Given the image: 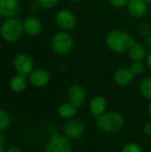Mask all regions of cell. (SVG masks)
<instances>
[{"label":"cell","mask_w":151,"mask_h":152,"mask_svg":"<svg viewBox=\"0 0 151 152\" xmlns=\"http://www.w3.org/2000/svg\"><path fill=\"white\" fill-rule=\"evenodd\" d=\"M105 42L106 45L111 52L123 53L129 50L135 40L128 32L122 29H114L107 34Z\"/></svg>","instance_id":"obj_1"},{"label":"cell","mask_w":151,"mask_h":152,"mask_svg":"<svg viewBox=\"0 0 151 152\" xmlns=\"http://www.w3.org/2000/svg\"><path fill=\"white\" fill-rule=\"evenodd\" d=\"M124 125V118L117 112L109 111L96 118V126L101 131L108 134L118 133L120 130H122Z\"/></svg>","instance_id":"obj_2"},{"label":"cell","mask_w":151,"mask_h":152,"mask_svg":"<svg viewBox=\"0 0 151 152\" xmlns=\"http://www.w3.org/2000/svg\"><path fill=\"white\" fill-rule=\"evenodd\" d=\"M23 32L24 29L22 21L15 17L6 19L2 23L0 28V35L2 38L10 44L20 40Z\"/></svg>","instance_id":"obj_3"},{"label":"cell","mask_w":151,"mask_h":152,"mask_svg":"<svg viewBox=\"0 0 151 152\" xmlns=\"http://www.w3.org/2000/svg\"><path fill=\"white\" fill-rule=\"evenodd\" d=\"M74 46V38L69 31H60L54 34L51 39L52 50L59 55L69 53Z\"/></svg>","instance_id":"obj_4"},{"label":"cell","mask_w":151,"mask_h":152,"mask_svg":"<svg viewBox=\"0 0 151 152\" xmlns=\"http://www.w3.org/2000/svg\"><path fill=\"white\" fill-rule=\"evenodd\" d=\"M69 139L61 134H53L44 145V152H72Z\"/></svg>","instance_id":"obj_5"},{"label":"cell","mask_w":151,"mask_h":152,"mask_svg":"<svg viewBox=\"0 0 151 152\" xmlns=\"http://www.w3.org/2000/svg\"><path fill=\"white\" fill-rule=\"evenodd\" d=\"M57 27L62 31H70L77 25V18L74 12L69 9L58 11L54 18Z\"/></svg>","instance_id":"obj_6"},{"label":"cell","mask_w":151,"mask_h":152,"mask_svg":"<svg viewBox=\"0 0 151 152\" xmlns=\"http://www.w3.org/2000/svg\"><path fill=\"white\" fill-rule=\"evenodd\" d=\"M13 68L17 74L28 77L34 70V61L28 53H20L13 60Z\"/></svg>","instance_id":"obj_7"},{"label":"cell","mask_w":151,"mask_h":152,"mask_svg":"<svg viewBox=\"0 0 151 152\" xmlns=\"http://www.w3.org/2000/svg\"><path fill=\"white\" fill-rule=\"evenodd\" d=\"M85 132V123L79 119H70L64 126V134L69 140L81 138Z\"/></svg>","instance_id":"obj_8"},{"label":"cell","mask_w":151,"mask_h":152,"mask_svg":"<svg viewBox=\"0 0 151 152\" xmlns=\"http://www.w3.org/2000/svg\"><path fill=\"white\" fill-rule=\"evenodd\" d=\"M68 100L70 103L74 104L76 107L79 108L85 102L86 100V93L85 88L79 84L71 85L67 93Z\"/></svg>","instance_id":"obj_9"},{"label":"cell","mask_w":151,"mask_h":152,"mask_svg":"<svg viewBox=\"0 0 151 152\" xmlns=\"http://www.w3.org/2000/svg\"><path fill=\"white\" fill-rule=\"evenodd\" d=\"M28 80L34 87L41 88L48 85L51 80V75L44 69H36L28 76Z\"/></svg>","instance_id":"obj_10"},{"label":"cell","mask_w":151,"mask_h":152,"mask_svg":"<svg viewBox=\"0 0 151 152\" xmlns=\"http://www.w3.org/2000/svg\"><path fill=\"white\" fill-rule=\"evenodd\" d=\"M22 23L24 32L30 37H37L43 30L42 21L36 16H28Z\"/></svg>","instance_id":"obj_11"},{"label":"cell","mask_w":151,"mask_h":152,"mask_svg":"<svg viewBox=\"0 0 151 152\" xmlns=\"http://www.w3.org/2000/svg\"><path fill=\"white\" fill-rule=\"evenodd\" d=\"M20 8L19 0H0V16L5 19L15 17Z\"/></svg>","instance_id":"obj_12"},{"label":"cell","mask_w":151,"mask_h":152,"mask_svg":"<svg viewBox=\"0 0 151 152\" xmlns=\"http://www.w3.org/2000/svg\"><path fill=\"white\" fill-rule=\"evenodd\" d=\"M148 4L145 0H129L126 8L132 17L142 18L148 12Z\"/></svg>","instance_id":"obj_13"},{"label":"cell","mask_w":151,"mask_h":152,"mask_svg":"<svg viewBox=\"0 0 151 152\" xmlns=\"http://www.w3.org/2000/svg\"><path fill=\"white\" fill-rule=\"evenodd\" d=\"M135 75L131 70L130 68L122 67L117 69L114 73V80L115 82L121 86H127L133 83L134 80Z\"/></svg>","instance_id":"obj_14"},{"label":"cell","mask_w":151,"mask_h":152,"mask_svg":"<svg viewBox=\"0 0 151 152\" xmlns=\"http://www.w3.org/2000/svg\"><path fill=\"white\" fill-rule=\"evenodd\" d=\"M108 102L107 100L101 95H96L90 101L89 103V110L92 116L98 118L104 114L107 110Z\"/></svg>","instance_id":"obj_15"},{"label":"cell","mask_w":151,"mask_h":152,"mask_svg":"<svg viewBox=\"0 0 151 152\" xmlns=\"http://www.w3.org/2000/svg\"><path fill=\"white\" fill-rule=\"evenodd\" d=\"M128 55L133 61H142L146 56V50L141 42H134L128 50Z\"/></svg>","instance_id":"obj_16"},{"label":"cell","mask_w":151,"mask_h":152,"mask_svg":"<svg viewBox=\"0 0 151 152\" xmlns=\"http://www.w3.org/2000/svg\"><path fill=\"white\" fill-rule=\"evenodd\" d=\"M10 88L14 93H21L26 89L27 86V79L25 76L16 74L10 80Z\"/></svg>","instance_id":"obj_17"},{"label":"cell","mask_w":151,"mask_h":152,"mask_svg":"<svg viewBox=\"0 0 151 152\" xmlns=\"http://www.w3.org/2000/svg\"><path fill=\"white\" fill-rule=\"evenodd\" d=\"M77 112V107H76L74 104L69 102L62 103L58 108V114L61 118L64 119H70L72 118Z\"/></svg>","instance_id":"obj_18"},{"label":"cell","mask_w":151,"mask_h":152,"mask_svg":"<svg viewBox=\"0 0 151 152\" xmlns=\"http://www.w3.org/2000/svg\"><path fill=\"white\" fill-rule=\"evenodd\" d=\"M139 90L143 97L151 100V77H147L141 81Z\"/></svg>","instance_id":"obj_19"},{"label":"cell","mask_w":151,"mask_h":152,"mask_svg":"<svg viewBox=\"0 0 151 152\" xmlns=\"http://www.w3.org/2000/svg\"><path fill=\"white\" fill-rule=\"evenodd\" d=\"M10 124H11L10 114L6 110L0 109V132L7 129L10 126Z\"/></svg>","instance_id":"obj_20"},{"label":"cell","mask_w":151,"mask_h":152,"mask_svg":"<svg viewBox=\"0 0 151 152\" xmlns=\"http://www.w3.org/2000/svg\"><path fill=\"white\" fill-rule=\"evenodd\" d=\"M130 69L135 76L142 75L145 70V64L142 61H133Z\"/></svg>","instance_id":"obj_21"},{"label":"cell","mask_w":151,"mask_h":152,"mask_svg":"<svg viewBox=\"0 0 151 152\" xmlns=\"http://www.w3.org/2000/svg\"><path fill=\"white\" fill-rule=\"evenodd\" d=\"M59 1L60 0H36V3L43 9H52L58 4Z\"/></svg>","instance_id":"obj_22"},{"label":"cell","mask_w":151,"mask_h":152,"mask_svg":"<svg viewBox=\"0 0 151 152\" xmlns=\"http://www.w3.org/2000/svg\"><path fill=\"white\" fill-rule=\"evenodd\" d=\"M121 152H142V150L137 143L129 142L124 145Z\"/></svg>","instance_id":"obj_23"},{"label":"cell","mask_w":151,"mask_h":152,"mask_svg":"<svg viewBox=\"0 0 151 152\" xmlns=\"http://www.w3.org/2000/svg\"><path fill=\"white\" fill-rule=\"evenodd\" d=\"M109 4L117 9L126 7L129 2V0H109Z\"/></svg>","instance_id":"obj_24"},{"label":"cell","mask_w":151,"mask_h":152,"mask_svg":"<svg viewBox=\"0 0 151 152\" xmlns=\"http://www.w3.org/2000/svg\"><path fill=\"white\" fill-rule=\"evenodd\" d=\"M139 29H140L141 34H142V35H143V36H145V37H147V36L150 35V34L149 28H148L147 24H145V23H142V24L140 25V27H139Z\"/></svg>","instance_id":"obj_25"},{"label":"cell","mask_w":151,"mask_h":152,"mask_svg":"<svg viewBox=\"0 0 151 152\" xmlns=\"http://www.w3.org/2000/svg\"><path fill=\"white\" fill-rule=\"evenodd\" d=\"M6 150V142L4 136L0 133V152H4Z\"/></svg>","instance_id":"obj_26"},{"label":"cell","mask_w":151,"mask_h":152,"mask_svg":"<svg viewBox=\"0 0 151 152\" xmlns=\"http://www.w3.org/2000/svg\"><path fill=\"white\" fill-rule=\"evenodd\" d=\"M143 131L145 133V134H147L148 136H151V121L147 122L144 126H143Z\"/></svg>","instance_id":"obj_27"},{"label":"cell","mask_w":151,"mask_h":152,"mask_svg":"<svg viewBox=\"0 0 151 152\" xmlns=\"http://www.w3.org/2000/svg\"><path fill=\"white\" fill-rule=\"evenodd\" d=\"M4 152H23V151H22V150H20V148L15 147V146H12V147H10V148L6 149Z\"/></svg>","instance_id":"obj_28"},{"label":"cell","mask_w":151,"mask_h":152,"mask_svg":"<svg viewBox=\"0 0 151 152\" xmlns=\"http://www.w3.org/2000/svg\"><path fill=\"white\" fill-rule=\"evenodd\" d=\"M146 61H147V66L151 70V51L147 54L146 56Z\"/></svg>","instance_id":"obj_29"},{"label":"cell","mask_w":151,"mask_h":152,"mask_svg":"<svg viewBox=\"0 0 151 152\" xmlns=\"http://www.w3.org/2000/svg\"><path fill=\"white\" fill-rule=\"evenodd\" d=\"M146 43L149 46H151V35H149L146 37Z\"/></svg>","instance_id":"obj_30"},{"label":"cell","mask_w":151,"mask_h":152,"mask_svg":"<svg viewBox=\"0 0 151 152\" xmlns=\"http://www.w3.org/2000/svg\"><path fill=\"white\" fill-rule=\"evenodd\" d=\"M148 113H149V115L151 117V102L149 104V106H148Z\"/></svg>","instance_id":"obj_31"},{"label":"cell","mask_w":151,"mask_h":152,"mask_svg":"<svg viewBox=\"0 0 151 152\" xmlns=\"http://www.w3.org/2000/svg\"><path fill=\"white\" fill-rule=\"evenodd\" d=\"M69 1H70V2H72V3H76V2H78V1H80V0H69Z\"/></svg>","instance_id":"obj_32"},{"label":"cell","mask_w":151,"mask_h":152,"mask_svg":"<svg viewBox=\"0 0 151 152\" xmlns=\"http://www.w3.org/2000/svg\"><path fill=\"white\" fill-rule=\"evenodd\" d=\"M148 4H151V0H145Z\"/></svg>","instance_id":"obj_33"},{"label":"cell","mask_w":151,"mask_h":152,"mask_svg":"<svg viewBox=\"0 0 151 152\" xmlns=\"http://www.w3.org/2000/svg\"><path fill=\"white\" fill-rule=\"evenodd\" d=\"M1 50H2V45H1V43H0V52H1Z\"/></svg>","instance_id":"obj_34"}]
</instances>
